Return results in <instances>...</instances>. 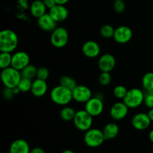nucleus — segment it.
Wrapping results in <instances>:
<instances>
[{"instance_id": "nucleus-1", "label": "nucleus", "mask_w": 153, "mask_h": 153, "mask_svg": "<svg viewBox=\"0 0 153 153\" xmlns=\"http://www.w3.org/2000/svg\"><path fill=\"white\" fill-rule=\"evenodd\" d=\"M19 43L18 35L11 29L2 30L0 32V51L4 52H13Z\"/></svg>"}, {"instance_id": "nucleus-8", "label": "nucleus", "mask_w": 153, "mask_h": 153, "mask_svg": "<svg viewBox=\"0 0 153 153\" xmlns=\"http://www.w3.org/2000/svg\"><path fill=\"white\" fill-rule=\"evenodd\" d=\"M85 110L93 117L100 116L104 111V103L102 100L97 97H93L85 103Z\"/></svg>"}, {"instance_id": "nucleus-24", "label": "nucleus", "mask_w": 153, "mask_h": 153, "mask_svg": "<svg viewBox=\"0 0 153 153\" xmlns=\"http://www.w3.org/2000/svg\"><path fill=\"white\" fill-rule=\"evenodd\" d=\"M37 68L33 64H28L27 67H25L23 70L20 71L21 75L22 78H26L32 80L34 77L37 76Z\"/></svg>"}, {"instance_id": "nucleus-29", "label": "nucleus", "mask_w": 153, "mask_h": 153, "mask_svg": "<svg viewBox=\"0 0 153 153\" xmlns=\"http://www.w3.org/2000/svg\"><path fill=\"white\" fill-rule=\"evenodd\" d=\"M128 91V90L127 89L126 87H125L124 85H117V86L114 88L113 94L114 96L117 99L123 100L125 98L126 96Z\"/></svg>"}, {"instance_id": "nucleus-2", "label": "nucleus", "mask_w": 153, "mask_h": 153, "mask_svg": "<svg viewBox=\"0 0 153 153\" xmlns=\"http://www.w3.org/2000/svg\"><path fill=\"white\" fill-rule=\"evenodd\" d=\"M50 99L55 104L66 106L73 100L71 90L59 85L54 87L50 92Z\"/></svg>"}, {"instance_id": "nucleus-33", "label": "nucleus", "mask_w": 153, "mask_h": 153, "mask_svg": "<svg viewBox=\"0 0 153 153\" xmlns=\"http://www.w3.org/2000/svg\"><path fill=\"white\" fill-rule=\"evenodd\" d=\"M126 9V4L123 0H117L114 1V10L117 13H121L124 12Z\"/></svg>"}, {"instance_id": "nucleus-25", "label": "nucleus", "mask_w": 153, "mask_h": 153, "mask_svg": "<svg viewBox=\"0 0 153 153\" xmlns=\"http://www.w3.org/2000/svg\"><path fill=\"white\" fill-rule=\"evenodd\" d=\"M59 85L71 90L72 91L78 85L76 81L73 77H71L70 76H61L59 81Z\"/></svg>"}, {"instance_id": "nucleus-5", "label": "nucleus", "mask_w": 153, "mask_h": 153, "mask_svg": "<svg viewBox=\"0 0 153 153\" xmlns=\"http://www.w3.org/2000/svg\"><path fill=\"white\" fill-rule=\"evenodd\" d=\"M105 140L102 130L91 128L85 131L84 141L85 144L91 148H97L101 146Z\"/></svg>"}, {"instance_id": "nucleus-39", "label": "nucleus", "mask_w": 153, "mask_h": 153, "mask_svg": "<svg viewBox=\"0 0 153 153\" xmlns=\"http://www.w3.org/2000/svg\"><path fill=\"white\" fill-rule=\"evenodd\" d=\"M149 139L152 143H153V129L151 130L149 133Z\"/></svg>"}, {"instance_id": "nucleus-7", "label": "nucleus", "mask_w": 153, "mask_h": 153, "mask_svg": "<svg viewBox=\"0 0 153 153\" xmlns=\"http://www.w3.org/2000/svg\"><path fill=\"white\" fill-rule=\"evenodd\" d=\"M68 41V31L64 27L57 26V28L51 33L50 42L54 47L58 49L64 48V46H67Z\"/></svg>"}, {"instance_id": "nucleus-37", "label": "nucleus", "mask_w": 153, "mask_h": 153, "mask_svg": "<svg viewBox=\"0 0 153 153\" xmlns=\"http://www.w3.org/2000/svg\"><path fill=\"white\" fill-rule=\"evenodd\" d=\"M70 0H55L57 4H63V5H65Z\"/></svg>"}, {"instance_id": "nucleus-13", "label": "nucleus", "mask_w": 153, "mask_h": 153, "mask_svg": "<svg viewBox=\"0 0 153 153\" xmlns=\"http://www.w3.org/2000/svg\"><path fill=\"white\" fill-rule=\"evenodd\" d=\"M150 118L147 113H143V112H140L133 116L131 119V125L135 128L136 130L139 131H143L146 130L151 125Z\"/></svg>"}, {"instance_id": "nucleus-16", "label": "nucleus", "mask_w": 153, "mask_h": 153, "mask_svg": "<svg viewBox=\"0 0 153 153\" xmlns=\"http://www.w3.org/2000/svg\"><path fill=\"white\" fill-rule=\"evenodd\" d=\"M58 22L49 15V13H45L37 19V25L39 28L44 31L52 32L57 28Z\"/></svg>"}, {"instance_id": "nucleus-27", "label": "nucleus", "mask_w": 153, "mask_h": 153, "mask_svg": "<svg viewBox=\"0 0 153 153\" xmlns=\"http://www.w3.org/2000/svg\"><path fill=\"white\" fill-rule=\"evenodd\" d=\"M114 31L115 28L112 25H109V24H105V25H103L100 28V35L102 37L106 39H109L114 37Z\"/></svg>"}, {"instance_id": "nucleus-22", "label": "nucleus", "mask_w": 153, "mask_h": 153, "mask_svg": "<svg viewBox=\"0 0 153 153\" xmlns=\"http://www.w3.org/2000/svg\"><path fill=\"white\" fill-rule=\"evenodd\" d=\"M76 113V111L73 108L66 105L60 111V117L62 120L70 122V121L73 120Z\"/></svg>"}, {"instance_id": "nucleus-38", "label": "nucleus", "mask_w": 153, "mask_h": 153, "mask_svg": "<svg viewBox=\"0 0 153 153\" xmlns=\"http://www.w3.org/2000/svg\"><path fill=\"white\" fill-rule=\"evenodd\" d=\"M148 115H149V118H150L151 121L153 122V108H150L149 110V111H148Z\"/></svg>"}, {"instance_id": "nucleus-18", "label": "nucleus", "mask_w": 153, "mask_h": 153, "mask_svg": "<svg viewBox=\"0 0 153 153\" xmlns=\"http://www.w3.org/2000/svg\"><path fill=\"white\" fill-rule=\"evenodd\" d=\"M48 84L46 81L36 79L32 82L31 93L35 97H42L47 93Z\"/></svg>"}, {"instance_id": "nucleus-9", "label": "nucleus", "mask_w": 153, "mask_h": 153, "mask_svg": "<svg viewBox=\"0 0 153 153\" xmlns=\"http://www.w3.org/2000/svg\"><path fill=\"white\" fill-rule=\"evenodd\" d=\"M129 108L125 104L123 101L117 102L114 103L111 107L109 114L114 120H122L125 119L128 114Z\"/></svg>"}, {"instance_id": "nucleus-20", "label": "nucleus", "mask_w": 153, "mask_h": 153, "mask_svg": "<svg viewBox=\"0 0 153 153\" xmlns=\"http://www.w3.org/2000/svg\"><path fill=\"white\" fill-rule=\"evenodd\" d=\"M46 9L43 0H34L30 4V13L37 19L46 13Z\"/></svg>"}, {"instance_id": "nucleus-36", "label": "nucleus", "mask_w": 153, "mask_h": 153, "mask_svg": "<svg viewBox=\"0 0 153 153\" xmlns=\"http://www.w3.org/2000/svg\"><path fill=\"white\" fill-rule=\"evenodd\" d=\"M30 153H46L41 147H34L31 149Z\"/></svg>"}, {"instance_id": "nucleus-15", "label": "nucleus", "mask_w": 153, "mask_h": 153, "mask_svg": "<svg viewBox=\"0 0 153 153\" xmlns=\"http://www.w3.org/2000/svg\"><path fill=\"white\" fill-rule=\"evenodd\" d=\"M82 53L88 58H95L100 55L101 52V48L100 44L94 40H88L82 47Z\"/></svg>"}, {"instance_id": "nucleus-32", "label": "nucleus", "mask_w": 153, "mask_h": 153, "mask_svg": "<svg viewBox=\"0 0 153 153\" xmlns=\"http://www.w3.org/2000/svg\"><path fill=\"white\" fill-rule=\"evenodd\" d=\"M143 104L149 109L153 108V91H146Z\"/></svg>"}, {"instance_id": "nucleus-12", "label": "nucleus", "mask_w": 153, "mask_h": 153, "mask_svg": "<svg viewBox=\"0 0 153 153\" xmlns=\"http://www.w3.org/2000/svg\"><path fill=\"white\" fill-rule=\"evenodd\" d=\"M30 56L24 51H18L12 55L11 67L21 71L30 64Z\"/></svg>"}, {"instance_id": "nucleus-14", "label": "nucleus", "mask_w": 153, "mask_h": 153, "mask_svg": "<svg viewBox=\"0 0 153 153\" xmlns=\"http://www.w3.org/2000/svg\"><path fill=\"white\" fill-rule=\"evenodd\" d=\"M116 66V59L113 55L105 53L102 55L98 60V67L101 72L111 73Z\"/></svg>"}, {"instance_id": "nucleus-34", "label": "nucleus", "mask_w": 153, "mask_h": 153, "mask_svg": "<svg viewBox=\"0 0 153 153\" xmlns=\"http://www.w3.org/2000/svg\"><path fill=\"white\" fill-rule=\"evenodd\" d=\"M2 95L5 100H9L13 99V97H14L15 94L14 93H13V89H12V88H6V87H4V90H3L2 91Z\"/></svg>"}, {"instance_id": "nucleus-23", "label": "nucleus", "mask_w": 153, "mask_h": 153, "mask_svg": "<svg viewBox=\"0 0 153 153\" xmlns=\"http://www.w3.org/2000/svg\"><path fill=\"white\" fill-rule=\"evenodd\" d=\"M142 86L146 91H153V72H148L142 78Z\"/></svg>"}, {"instance_id": "nucleus-4", "label": "nucleus", "mask_w": 153, "mask_h": 153, "mask_svg": "<svg viewBox=\"0 0 153 153\" xmlns=\"http://www.w3.org/2000/svg\"><path fill=\"white\" fill-rule=\"evenodd\" d=\"M145 93L139 88H131L128 90L126 96L123 100L129 109H135L140 107L144 102Z\"/></svg>"}, {"instance_id": "nucleus-21", "label": "nucleus", "mask_w": 153, "mask_h": 153, "mask_svg": "<svg viewBox=\"0 0 153 153\" xmlns=\"http://www.w3.org/2000/svg\"><path fill=\"white\" fill-rule=\"evenodd\" d=\"M105 138L106 140H112L118 135L120 131L119 126L115 123H109L105 126L102 130Z\"/></svg>"}, {"instance_id": "nucleus-17", "label": "nucleus", "mask_w": 153, "mask_h": 153, "mask_svg": "<svg viewBox=\"0 0 153 153\" xmlns=\"http://www.w3.org/2000/svg\"><path fill=\"white\" fill-rule=\"evenodd\" d=\"M49 13L57 22H64L69 16L68 9L63 4H56L49 9Z\"/></svg>"}, {"instance_id": "nucleus-31", "label": "nucleus", "mask_w": 153, "mask_h": 153, "mask_svg": "<svg viewBox=\"0 0 153 153\" xmlns=\"http://www.w3.org/2000/svg\"><path fill=\"white\" fill-rule=\"evenodd\" d=\"M49 77V69L45 67H40L37 68V76L36 78L42 80L46 81Z\"/></svg>"}, {"instance_id": "nucleus-26", "label": "nucleus", "mask_w": 153, "mask_h": 153, "mask_svg": "<svg viewBox=\"0 0 153 153\" xmlns=\"http://www.w3.org/2000/svg\"><path fill=\"white\" fill-rule=\"evenodd\" d=\"M12 54L10 52H1L0 53V68L1 70L11 67Z\"/></svg>"}, {"instance_id": "nucleus-35", "label": "nucleus", "mask_w": 153, "mask_h": 153, "mask_svg": "<svg viewBox=\"0 0 153 153\" xmlns=\"http://www.w3.org/2000/svg\"><path fill=\"white\" fill-rule=\"evenodd\" d=\"M43 2H44L46 7H47L49 10L57 4L55 0H43Z\"/></svg>"}, {"instance_id": "nucleus-41", "label": "nucleus", "mask_w": 153, "mask_h": 153, "mask_svg": "<svg viewBox=\"0 0 153 153\" xmlns=\"http://www.w3.org/2000/svg\"><path fill=\"white\" fill-rule=\"evenodd\" d=\"M114 1H117V0H114Z\"/></svg>"}, {"instance_id": "nucleus-30", "label": "nucleus", "mask_w": 153, "mask_h": 153, "mask_svg": "<svg viewBox=\"0 0 153 153\" xmlns=\"http://www.w3.org/2000/svg\"><path fill=\"white\" fill-rule=\"evenodd\" d=\"M112 81L111 75L108 72H101L99 76V82L102 86H108Z\"/></svg>"}, {"instance_id": "nucleus-11", "label": "nucleus", "mask_w": 153, "mask_h": 153, "mask_svg": "<svg viewBox=\"0 0 153 153\" xmlns=\"http://www.w3.org/2000/svg\"><path fill=\"white\" fill-rule=\"evenodd\" d=\"M72 92L73 100L79 103H86L93 97L91 88L85 85H77Z\"/></svg>"}, {"instance_id": "nucleus-28", "label": "nucleus", "mask_w": 153, "mask_h": 153, "mask_svg": "<svg viewBox=\"0 0 153 153\" xmlns=\"http://www.w3.org/2000/svg\"><path fill=\"white\" fill-rule=\"evenodd\" d=\"M32 82L31 79H26V78H22L19 81L17 87L19 89L21 93H26L28 91H31V86H32Z\"/></svg>"}, {"instance_id": "nucleus-3", "label": "nucleus", "mask_w": 153, "mask_h": 153, "mask_svg": "<svg viewBox=\"0 0 153 153\" xmlns=\"http://www.w3.org/2000/svg\"><path fill=\"white\" fill-rule=\"evenodd\" d=\"M21 79H22V75L20 71L13 67H9L1 70V80L3 85L6 88H15L17 86Z\"/></svg>"}, {"instance_id": "nucleus-19", "label": "nucleus", "mask_w": 153, "mask_h": 153, "mask_svg": "<svg viewBox=\"0 0 153 153\" xmlns=\"http://www.w3.org/2000/svg\"><path fill=\"white\" fill-rule=\"evenodd\" d=\"M30 151L29 144L24 139H16L9 148V153H30Z\"/></svg>"}, {"instance_id": "nucleus-10", "label": "nucleus", "mask_w": 153, "mask_h": 153, "mask_svg": "<svg viewBox=\"0 0 153 153\" xmlns=\"http://www.w3.org/2000/svg\"><path fill=\"white\" fill-rule=\"evenodd\" d=\"M133 31L130 27L126 25H120L115 28L114 34V40L120 44H125L131 40Z\"/></svg>"}, {"instance_id": "nucleus-6", "label": "nucleus", "mask_w": 153, "mask_h": 153, "mask_svg": "<svg viewBox=\"0 0 153 153\" xmlns=\"http://www.w3.org/2000/svg\"><path fill=\"white\" fill-rule=\"evenodd\" d=\"M73 123L78 130L86 131L91 128L93 125V117L86 111L79 110L76 111L73 119Z\"/></svg>"}, {"instance_id": "nucleus-40", "label": "nucleus", "mask_w": 153, "mask_h": 153, "mask_svg": "<svg viewBox=\"0 0 153 153\" xmlns=\"http://www.w3.org/2000/svg\"><path fill=\"white\" fill-rule=\"evenodd\" d=\"M61 153H75L73 152V150H71V149H65V150L63 151Z\"/></svg>"}]
</instances>
